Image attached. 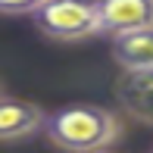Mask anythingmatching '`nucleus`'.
<instances>
[{
    "label": "nucleus",
    "instance_id": "nucleus-1",
    "mask_svg": "<svg viewBox=\"0 0 153 153\" xmlns=\"http://www.w3.org/2000/svg\"><path fill=\"white\" fill-rule=\"evenodd\" d=\"M47 141L66 153H94L109 150L122 137V122L113 109L97 103H72L44 119Z\"/></svg>",
    "mask_w": 153,
    "mask_h": 153
},
{
    "label": "nucleus",
    "instance_id": "nucleus-2",
    "mask_svg": "<svg viewBox=\"0 0 153 153\" xmlns=\"http://www.w3.org/2000/svg\"><path fill=\"white\" fill-rule=\"evenodd\" d=\"M34 28L53 41H85L100 34L94 0H47L31 13Z\"/></svg>",
    "mask_w": 153,
    "mask_h": 153
},
{
    "label": "nucleus",
    "instance_id": "nucleus-3",
    "mask_svg": "<svg viewBox=\"0 0 153 153\" xmlns=\"http://www.w3.org/2000/svg\"><path fill=\"white\" fill-rule=\"evenodd\" d=\"M100 34H128L153 28V0H94Z\"/></svg>",
    "mask_w": 153,
    "mask_h": 153
},
{
    "label": "nucleus",
    "instance_id": "nucleus-4",
    "mask_svg": "<svg viewBox=\"0 0 153 153\" xmlns=\"http://www.w3.org/2000/svg\"><path fill=\"white\" fill-rule=\"evenodd\" d=\"M47 113L31 100L0 97V144H16L44 128Z\"/></svg>",
    "mask_w": 153,
    "mask_h": 153
},
{
    "label": "nucleus",
    "instance_id": "nucleus-5",
    "mask_svg": "<svg viewBox=\"0 0 153 153\" xmlns=\"http://www.w3.org/2000/svg\"><path fill=\"white\" fill-rule=\"evenodd\" d=\"M116 100L134 122L153 125V69L150 72H122L116 81Z\"/></svg>",
    "mask_w": 153,
    "mask_h": 153
},
{
    "label": "nucleus",
    "instance_id": "nucleus-6",
    "mask_svg": "<svg viewBox=\"0 0 153 153\" xmlns=\"http://www.w3.org/2000/svg\"><path fill=\"white\" fill-rule=\"evenodd\" d=\"M113 59L122 72H150L153 69V28L128 31L113 38Z\"/></svg>",
    "mask_w": 153,
    "mask_h": 153
},
{
    "label": "nucleus",
    "instance_id": "nucleus-7",
    "mask_svg": "<svg viewBox=\"0 0 153 153\" xmlns=\"http://www.w3.org/2000/svg\"><path fill=\"white\" fill-rule=\"evenodd\" d=\"M47 0H0V13L3 16H31Z\"/></svg>",
    "mask_w": 153,
    "mask_h": 153
},
{
    "label": "nucleus",
    "instance_id": "nucleus-8",
    "mask_svg": "<svg viewBox=\"0 0 153 153\" xmlns=\"http://www.w3.org/2000/svg\"><path fill=\"white\" fill-rule=\"evenodd\" d=\"M94 153H113V150H94Z\"/></svg>",
    "mask_w": 153,
    "mask_h": 153
}]
</instances>
